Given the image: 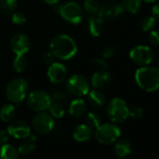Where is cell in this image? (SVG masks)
<instances>
[{"mask_svg":"<svg viewBox=\"0 0 159 159\" xmlns=\"http://www.w3.org/2000/svg\"><path fill=\"white\" fill-rule=\"evenodd\" d=\"M87 124L91 129H97L102 125V117L96 112H89L87 115Z\"/></svg>","mask_w":159,"mask_h":159,"instance_id":"31","label":"cell"},{"mask_svg":"<svg viewBox=\"0 0 159 159\" xmlns=\"http://www.w3.org/2000/svg\"><path fill=\"white\" fill-rule=\"evenodd\" d=\"M143 116V110L140 106H131L129 109V117L132 120H140Z\"/></svg>","mask_w":159,"mask_h":159,"instance_id":"33","label":"cell"},{"mask_svg":"<svg viewBox=\"0 0 159 159\" xmlns=\"http://www.w3.org/2000/svg\"><path fill=\"white\" fill-rule=\"evenodd\" d=\"M88 101L89 103L94 108L102 107L106 102L105 95L102 93V90L99 89H92L88 93Z\"/></svg>","mask_w":159,"mask_h":159,"instance_id":"20","label":"cell"},{"mask_svg":"<svg viewBox=\"0 0 159 159\" xmlns=\"http://www.w3.org/2000/svg\"><path fill=\"white\" fill-rule=\"evenodd\" d=\"M94 135L100 143L108 145L116 143L119 139L121 130L115 123H104L96 129Z\"/></svg>","mask_w":159,"mask_h":159,"instance_id":"6","label":"cell"},{"mask_svg":"<svg viewBox=\"0 0 159 159\" xmlns=\"http://www.w3.org/2000/svg\"><path fill=\"white\" fill-rule=\"evenodd\" d=\"M28 107L34 112H45L50 105V95L45 90L37 89L30 92L26 98Z\"/></svg>","mask_w":159,"mask_h":159,"instance_id":"8","label":"cell"},{"mask_svg":"<svg viewBox=\"0 0 159 159\" xmlns=\"http://www.w3.org/2000/svg\"><path fill=\"white\" fill-rule=\"evenodd\" d=\"M137 85L146 92H155L159 89V69L157 67L143 66L135 72Z\"/></svg>","mask_w":159,"mask_h":159,"instance_id":"2","label":"cell"},{"mask_svg":"<svg viewBox=\"0 0 159 159\" xmlns=\"http://www.w3.org/2000/svg\"><path fill=\"white\" fill-rule=\"evenodd\" d=\"M17 6V0H0V12L4 15H10L15 12Z\"/></svg>","mask_w":159,"mask_h":159,"instance_id":"26","label":"cell"},{"mask_svg":"<svg viewBox=\"0 0 159 159\" xmlns=\"http://www.w3.org/2000/svg\"><path fill=\"white\" fill-rule=\"evenodd\" d=\"M69 115L73 117L78 118L84 116L87 112V103L82 99L73 100L68 106Z\"/></svg>","mask_w":159,"mask_h":159,"instance_id":"19","label":"cell"},{"mask_svg":"<svg viewBox=\"0 0 159 159\" xmlns=\"http://www.w3.org/2000/svg\"><path fill=\"white\" fill-rule=\"evenodd\" d=\"M143 1H144V2H146V3H150V4H152V3H156L157 0H143Z\"/></svg>","mask_w":159,"mask_h":159,"instance_id":"41","label":"cell"},{"mask_svg":"<svg viewBox=\"0 0 159 159\" xmlns=\"http://www.w3.org/2000/svg\"><path fill=\"white\" fill-rule=\"evenodd\" d=\"M123 159H125V158H123Z\"/></svg>","mask_w":159,"mask_h":159,"instance_id":"44","label":"cell"},{"mask_svg":"<svg viewBox=\"0 0 159 159\" xmlns=\"http://www.w3.org/2000/svg\"><path fill=\"white\" fill-rule=\"evenodd\" d=\"M157 68H158V69H159V62H158V67H157Z\"/></svg>","mask_w":159,"mask_h":159,"instance_id":"42","label":"cell"},{"mask_svg":"<svg viewBox=\"0 0 159 159\" xmlns=\"http://www.w3.org/2000/svg\"><path fill=\"white\" fill-rule=\"evenodd\" d=\"M104 27H105L104 20L100 16H91L89 19L88 29L92 36L98 37L102 35L104 31Z\"/></svg>","mask_w":159,"mask_h":159,"instance_id":"17","label":"cell"},{"mask_svg":"<svg viewBox=\"0 0 159 159\" xmlns=\"http://www.w3.org/2000/svg\"><path fill=\"white\" fill-rule=\"evenodd\" d=\"M45 3H47L48 5H51V6H55L57 4H59L60 0H44Z\"/></svg>","mask_w":159,"mask_h":159,"instance_id":"40","label":"cell"},{"mask_svg":"<svg viewBox=\"0 0 159 159\" xmlns=\"http://www.w3.org/2000/svg\"><path fill=\"white\" fill-rule=\"evenodd\" d=\"M93 136V130L88 124H80L73 130V138L78 143L89 141Z\"/></svg>","mask_w":159,"mask_h":159,"instance_id":"16","label":"cell"},{"mask_svg":"<svg viewBox=\"0 0 159 159\" xmlns=\"http://www.w3.org/2000/svg\"><path fill=\"white\" fill-rule=\"evenodd\" d=\"M91 64H93L94 66L100 68L101 70H106L108 68V62L106 61V60L104 59H101V58H95L92 59L90 61Z\"/></svg>","mask_w":159,"mask_h":159,"instance_id":"34","label":"cell"},{"mask_svg":"<svg viewBox=\"0 0 159 159\" xmlns=\"http://www.w3.org/2000/svg\"><path fill=\"white\" fill-rule=\"evenodd\" d=\"M142 1L143 0H121V5L125 11L136 14L140 12L142 8Z\"/></svg>","mask_w":159,"mask_h":159,"instance_id":"25","label":"cell"},{"mask_svg":"<svg viewBox=\"0 0 159 159\" xmlns=\"http://www.w3.org/2000/svg\"><path fill=\"white\" fill-rule=\"evenodd\" d=\"M31 47V41L27 34L23 33H18L14 34L10 40L11 50L16 55H25Z\"/></svg>","mask_w":159,"mask_h":159,"instance_id":"13","label":"cell"},{"mask_svg":"<svg viewBox=\"0 0 159 159\" xmlns=\"http://www.w3.org/2000/svg\"><path fill=\"white\" fill-rule=\"evenodd\" d=\"M116 52V49L114 46H107L102 50V57L103 59H110L113 56H115Z\"/></svg>","mask_w":159,"mask_h":159,"instance_id":"35","label":"cell"},{"mask_svg":"<svg viewBox=\"0 0 159 159\" xmlns=\"http://www.w3.org/2000/svg\"><path fill=\"white\" fill-rule=\"evenodd\" d=\"M49 51L56 59L68 61L75 56L77 46L75 41L68 34H59L49 43Z\"/></svg>","mask_w":159,"mask_h":159,"instance_id":"1","label":"cell"},{"mask_svg":"<svg viewBox=\"0 0 159 159\" xmlns=\"http://www.w3.org/2000/svg\"><path fill=\"white\" fill-rule=\"evenodd\" d=\"M129 58L133 63L138 66H147L149 65L154 58L155 54L153 49L148 46H135L129 51Z\"/></svg>","mask_w":159,"mask_h":159,"instance_id":"9","label":"cell"},{"mask_svg":"<svg viewBox=\"0 0 159 159\" xmlns=\"http://www.w3.org/2000/svg\"><path fill=\"white\" fill-rule=\"evenodd\" d=\"M112 83V75L106 70H100L94 73L90 79V85L99 90L107 89Z\"/></svg>","mask_w":159,"mask_h":159,"instance_id":"15","label":"cell"},{"mask_svg":"<svg viewBox=\"0 0 159 159\" xmlns=\"http://www.w3.org/2000/svg\"><path fill=\"white\" fill-rule=\"evenodd\" d=\"M54 7V10L59 13L64 20L72 24H79L83 20V8L79 4L75 1H70L62 5L57 4Z\"/></svg>","mask_w":159,"mask_h":159,"instance_id":"4","label":"cell"},{"mask_svg":"<svg viewBox=\"0 0 159 159\" xmlns=\"http://www.w3.org/2000/svg\"><path fill=\"white\" fill-rule=\"evenodd\" d=\"M149 41L154 46H159V31L152 30L149 34Z\"/></svg>","mask_w":159,"mask_h":159,"instance_id":"36","label":"cell"},{"mask_svg":"<svg viewBox=\"0 0 159 159\" xmlns=\"http://www.w3.org/2000/svg\"><path fill=\"white\" fill-rule=\"evenodd\" d=\"M131 151H132V144L129 139L123 138L116 141L115 145V153L119 158H126L131 154Z\"/></svg>","mask_w":159,"mask_h":159,"instance_id":"18","label":"cell"},{"mask_svg":"<svg viewBox=\"0 0 159 159\" xmlns=\"http://www.w3.org/2000/svg\"><path fill=\"white\" fill-rule=\"evenodd\" d=\"M28 61L25 55H16L12 61V67L17 73H22L27 68Z\"/></svg>","mask_w":159,"mask_h":159,"instance_id":"27","label":"cell"},{"mask_svg":"<svg viewBox=\"0 0 159 159\" xmlns=\"http://www.w3.org/2000/svg\"><path fill=\"white\" fill-rule=\"evenodd\" d=\"M124 11L121 3L114 0H107L101 5L98 15L103 20H114L123 15Z\"/></svg>","mask_w":159,"mask_h":159,"instance_id":"11","label":"cell"},{"mask_svg":"<svg viewBox=\"0 0 159 159\" xmlns=\"http://www.w3.org/2000/svg\"><path fill=\"white\" fill-rule=\"evenodd\" d=\"M66 89L68 93L74 96L83 97L90 91V83L84 75L75 74L67 79Z\"/></svg>","mask_w":159,"mask_h":159,"instance_id":"7","label":"cell"},{"mask_svg":"<svg viewBox=\"0 0 159 159\" xmlns=\"http://www.w3.org/2000/svg\"><path fill=\"white\" fill-rule=\"evenodd\" d=\"M129 109L124 100L113 98L107 104L106 113L113 123H123L129 118Z\"/></svg>","mask_w":159,"mask_h":159,"instance_id":"5","label":"cell"},{"mask_svg":"<svg viewBox=\"0 0 159 159\" xmlns=\"http://www.w3.org/2000/svg\"><path fill=\"white\" fill-rule=\"evenodd\" d=\"M8 137H9V135H8L7 131L0 129V145H4V144L7 143Z\"/></svg>","mask_w":159,"mask_h":159,"instance_id":"38","label":"cell"},{"mask_svg":"<svg viewBox=\"0 0 159 159\" xmlns=\"http://www.w3.org/2000/svg\"><path fill=\"white\" fill-rule=\"evenodd\" d=\"M100 7H101V5L97 0H84L83 8L87 13H89L90 15L98 14Z\"/></svg>","mask_w":159,"mask_h":159,"instance_id":"30","label":"cell"},{"mask_svg":"<svg viewBox=\"0 0 159 159\" xmlns=\"http://www.w3.org/2000/svg\"><path fill=\"white\" fill-rule=\"evenodd\" d=\"M47 75L48 80L52 84L60 85L67 80L68 71L62 63L55 61L52 64L48 65Z\"/></svg>","mask_w":159,"mask_h":159,"instance_id":"12","label":"cell"},{"mask_svg":"<svg viewBox=\"0 0 159 159\" xmlns=\"http://www.w3.org/2000/svg\"><path fill=\"white\" fill-rule=\"evenodd\" d=\"M16 115L15 106L12 103H6L0 108V118L6 123L11 122Z\"/></svg>","mask_w":159,"mask_h":159,"instance_id":"23","label":"cell"},{"mask_svg":"<svg viewBox=\"0 0 159 159\" xmlns=\"http://www.w3.org/2000/svg\"><path fill=\"white\" fill-rule=\"evenodd\" d=\"M73 1H76V0H73Z\"/></svg>","mask_w":159,"mask_h":159,"instance_id":"43","label":"cell"},{"mask_svg":"<svg viewBox=\"0 0 159 159\" xmlns=\"http://www.w3.org/2000/svg\"><path fill=\"white\" fill-rule=\"evenodd\" d=\"M35 143H36L35 137L31 134L28 137L22 139V142L20 143L18 147V151L20 155L27 156V155L32 154L35 149Z\"/></svg>","mask_w":159,"mask_h":159,"instance_id":"21","label":"cell"},{"mask_svg":"<svg viewBox=\"0 0 159 159\" xmlns=\"http://www.w3.org/2000/svg\"><path fill=\"white\" fill-rule=\"evenodd\" d=\"M0 159H20V153L18 148L8 143L1 145Z\"/></svg>","mask_w":159,"mask_h":159,"instance_id":"22","label":"cell"},{"mask_svg":"<svg viewBox=\"0 0 159 159\" xmlns=\"http://www.w3.org/2000/svg\"><path fill=\"white\" fill-rule=\"evenodd\" d=\"M29 94V83L26 79L18 77L12 79L6 87V97L11 103H20Z\"/></svg>","mask_w":159,"mask_h":159,"instance_id":"3","label":"cell"},{"mask_svg":"<svg viewBox=\"0 0 159 159\" xmlns=\"http://www.w3.org/2000/svg\"><path fill=\"white\" fill-rule=\"evenodd\" d=\"M48 111H49V114L54 118H61L65 115V112H66L65 104L62 102L50 101V105H49Z\"/></svg>","mask_w":159,"mask_h":159,"instance_id":"24","label":"cell"},{"mask_svg":"<svg viewBox=\"0 0 159 159\" xmlns=\"http://www.w3.org/2000/svg\"><path fill=\"white\" fill-rule=\"evenodd\" d=\"M156 18L152 15L143 17L140 21V27L143 32H151L156 26Z\"/></svg>","mask_w":159,"mask_h":159,"instance_id":"28","label":"cell"},{"mask_svg":"<svg viewBox=\"0 0 159 159\" xmlns=\"http://www.w3.org/2000/svg\"><path fill=\"white\" fill-rule=\"evenodd\" d=\"M54 117L46 111L39 112L32 119V127L34 130L41 135L49 133L54 129Z\"/></svg>","mask_w":159,"mask_h":159,"instance_id":"10","label":"cell"},{"mask_svg":"<svg viewBox=\"0 0 159 159\" xmlns=\"http://www.w3.org/2000/svg\"><path fill=\"white\" fill-rule=\"evenodd\" d=\"M7 131L9 136L18 140H22L31 134L30 126L22 120H12L9 122Z\"/></svg>","mask_w":159,"mask_h":159,"instance_id":"14","label":"cell"},{"mask_svg":"<svg viewBox=\"0 0 159 159\" xmlns=\"http://www.w3.org/2000/svg\"><path fill=\"white\" fill-rule=\"evenodd\" d=\"M26 20H27V18L23 12L15 11L11 14V21L15 25H18V26L23 25L26 22Z\"/></svg>","mask_w":159,"mask_h":159,"instance_id":"32","label":"cell"},{"mask_svg":"<svg viewBox=\"0 0 159 159\" xmlns=\"http://www.w3.org/2000/svg\"><path fill=\"white\" fill-rule=\"evenodd\" d=\"M55 56L50 52V51H48L46 53L43 54L42 56V60H43V62L48 64V65H50L52 64L53 62H55Z\"/></svg>","mask_w":159,"mask_h":159,"instance_id":"37","label":"cell"},{"mask_svg":"<svg viewBox=\"0 0 159 159\" xmlns=\"http://www.w3.org/2000/svg\"><path fill=\"white\" fill-rule=\"evenodd\" d=\"M49 95H50L51 102H62L66 104L67 102L69 101V95L67 91H64L61 89H55Z\"/></svg>","mask_w":159,"mask_h":159,"instance_id":"29","label":"cell"},{"mask_svg":"<svg viewBox=\"0 0 159 159\" xmlns=\"http://www.w3.org/2000/svg\"><path fill=\"white\" fill-rule=\"evenodd\" d=\"M152 13H153V16L156 18V20H159V2L154 5L152 8Z\"/></svg>","mask_w":159,"mask_h":159,"instance_id":"39","label":"cell"}]
</instances>
